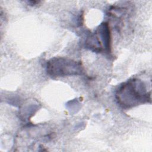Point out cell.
Wrapping results in <instances>:
<instances>
[{"mask_svg":"<svg viewBox=\"0 0 152 152\" xmlns=\"http://www.w3.org/2000/svg\"><path fill=\"white\" fill-rule=\"evenodd\" d=\"M47 74L52 77L82 75L84 67L80 61L65 57H53L46 62Z\"/></svg>","mask_w":152,"mask_h":152,"instance_id":"obj_2","label":"cell"},{"mask_svg":"<svg viewBox=\"0 0 152 152\" xmlns=\"http://www.w3.org/2000/svg\"><path fill=\"white\" fill-rule=\"evenodd\" d=\"M98 42L103 50L106 53L111 51V34L109 24L106 22L102 23L97 27L94 33Z\"/></svg>","mask_w":152,"mask_h":152,"instance_id":"obj_3","label":"cell"},{"mask_svg":"<svg viewBox=\"0 0 152 152\" xmlns=\"http://www.w3.org/2000/svg\"><path fill=\"white\" fill-rule=\"evenodd\" d=\"M115 97L118 105L124 109L151 102V91H148L141 80L137 78L121 84L116 90Z\"/></svg>","mask_w":152,"mask_h":152,"instance_id":"obj_1","label":"cell"}]
</instances>
